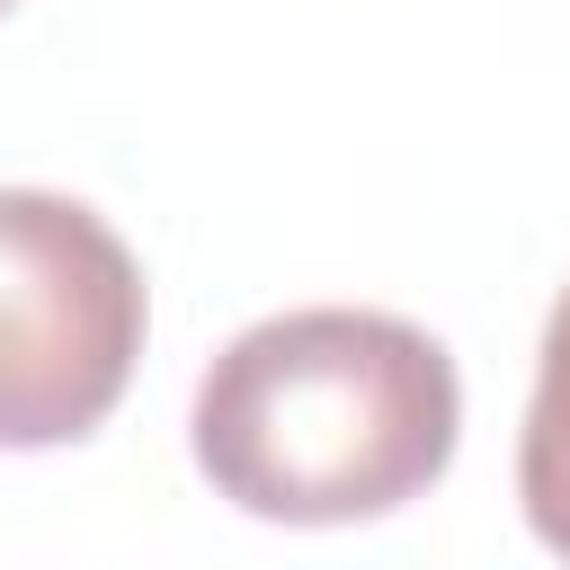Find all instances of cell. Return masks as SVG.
<instances>
[{
  "instance_id": "cell-4",
  "label": "cell",
  "mask_w": 570,
  "mask_h": 570,
  "mask_svg": "<svg viewBox=\"0 0 570 570\" xmlns=\"http://www.w3.org/2000/svg\"><path fill=\"white\" fill-rule=\"evenodd\" d=\"M0 9H18V0H0Z\"/></svg>"
},
{
  "instance_id": "cell-3",
  "label": "cell",
  "mask_w": 570,
  "mask_h": 570,
  "mask_svg": "<svg viewBox=\"0 0 570 570\" xmlns=\"http://www.w3.org/2000/svg\"><path fill=\"white\" fill-rule=\"evenodd\" d=\"M517 499H525V525L543 534V552L570 561V285L543 312L534 401H525V436H517Z\"/></svg>"
},
{
  "instance_id": "cell-2",
  "label": "cell",
  "mask_w": 570,
  "mask_h": 570,
  "mask_svg": "<svg viewBox=\"0 0 570 570\" xmlns=\"http://www.w3.org/2000/svg\"><path fill=\"white\" fill-rule=\"evenodd\" d=\"M142 356V267L107 214L0 187V445L89 436Z\"/></svg>"
},
{
  "instance_id": "cell-1",
  "label": "cell",
  "mask_w": 570,
  "mask_h": 570,
  "mask_svg": "<svg viewBox=\"0 0 570 570\" xmlns=\"http://www.w3.org/2000/svg\"><path fill=\"white\" fill-rule=\"evenodd\" d=\"M463 428L454 356L356 303L249 321L196 383V463L205 481L267 525H356L419 499Z\"/></svg>"
}]
</instances>
